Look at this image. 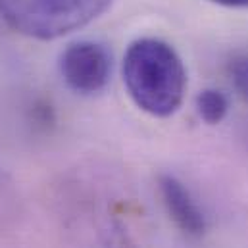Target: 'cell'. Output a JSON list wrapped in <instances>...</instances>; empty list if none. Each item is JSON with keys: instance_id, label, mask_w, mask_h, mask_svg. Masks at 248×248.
I'll list each match as a JSON object with an SVG mask.
<instances>
[{"instance_id": "6da1fadb", "label": "cell", "mask_w": 248, "mask_h": 248, "mask_svg": "<svg viewBox=\"0 0 248 248\" xmlns=\"http://www.w3.org/2000/svg\"><path fill=\"white\" fill-rule=\"evenodd\" d=\"M122 75L131 100L144 114L170 118L181 108L186 69L170 43L156 37L133 41L124 54Z\"/></svg>"}, {"instance_id": "7a4b0ae2", "label": "cell", "mask_w": 248, "mask_h": 248, "mask_svg": "<svg viewBox=\"0 0 248 248\" xmlns=\"http://www.w3.org/2000/svg\"><path fill=\"white\" fill-rule=\"evenodd\" d=\"M114 0H0V17L16 33L54 41L98 19Z\"/></svg>"}, {"instance_id": "3957f363", "label": "cell", "mask_w": 248, "mask_h": 248, "mask_svg": "<svg viewBox=\"0 0 248 248\" xmlns=\"http://www.w3.org/2000/svg\"><path fill=\"white\" fill-rule=\"evenodd\" d=\"M60 75L73 93H100L112 75V54L94 41L71 43L60 56Z\"/></svg>"}, {"instance_id": "277c9868", "label": "cell", "mask_w": 248, "mask_h": 248, "mask_svg": "<svg viewBox=\"0 0 248 248\" xmlns=\"http://www.w3.org/2000/svg\"><path fill=\"white\" fill-rule=\"evenodd\" d=\"M158 190L162 196V204L175 227L186 237L200 239L208 229V221L185 183H181L173 175H160Z\"/></svg>"}, {"instance_id": "5b68a950", "label": "cell", "mask_w": 248, "mask_h": 248, "mask_svg": "<svg viewBox=\"0 0 248 248\" xmlns=\"http://www.w3.org/2000/svg\"><path fill=\"white\" fill-rule=\"evenodd\" d=\"M196 112L200 116L202 122H206L208 125H217L221 124L229 112V100L227 96L217 91V89H202L198 94H196Z\"/></svg>"}, {"instance_id": "8992f818", "label": "cell", "mask_w": 248, "mask_h": 248, "mask_svg": "<svg viewBox=\"0 0 248 248\" xmlns=\"http://www.w3.org/2000/svg\"><path fill=\"white\" fill-rule=\"evenodd\" d=\"M229 77L237 93L248 102V54L237 56L229 63Z\"/></svg>"}, {"instance_id": "52a82bcc", "label": "cell", "mask_w": 248, "mask_h": 248, "mask_svg": "<svg viewBox=\"0 0 248 248\" xmlns=\"http://www.w3.org/2000/svg\"><path fill=\"white\" fill-rule=\"evenodd\" d=\"M98 248H137V247L131 243V239L127 237V233H125L124 229L120 225H116V227H110L108 231H104Z\"/></svg>"}, {"instance_id": "ba28073f", "label": "cell", "mask_w": 248, "mask_h": 248, "mask_svg": "<svg viewBox=\"0 0 248 248\" xmlns=\"http://www.w3.org/2000/svg\"><path fill=\"white\" fill-rule=\"evenodd\" d=\"M212 4L217 6H225V8H241V10H248V0H210Z\"/></svg>"}]
</instances>
